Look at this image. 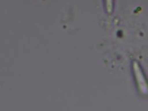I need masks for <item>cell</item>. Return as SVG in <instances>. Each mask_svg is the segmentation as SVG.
<instances>
[{
	"mask_svg": "<svg viewBox=\"0 0 148 111\" xmlns=\"http://www.w3.org/2000/svg\"><path fill=\"white\" fill-rule=\"evenodd\" d=\"M132 70L138 90L142 95L148 94V79L138 61L134 60L132 62Z\"/></svg>",
	"mask_w": 148,
	"mask_h": 111,
	"instance_id": "obj_1",
	"label": "cell"
},
{
	"mask_svg": "<svg viewBox=\"0 0 148 111\" xmlns=\"http://www.w3.org/2000/svg\"><path fill=\"white\" fill-rule=\"evenodd\" d=\"M106 10L108 14H112L114 9V0H105Z\"/></svg>",
	"mask_w": 148,
	"mask_h": 111,
	"instance_id": "obj_2",
	"label": "cell"
}]
</instances>
